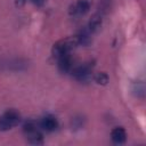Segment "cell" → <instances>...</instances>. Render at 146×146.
Masks as SVG:
<instances>
[{
	"label": "cell",
	"mask_w": 146,
	"mask_h": 146,
	"mask_svg": "<svg viewBox=\"0 0 146 146\" xmlns=\"http://www.w3.org/2000/svg\"><path fill=\"white\" fill-rule=\"evenodd\" d=\"M90 9V0H78L72 7L71 13L73 15H84Z\"/></svg>",
	"instance_id": "6"
},
{
	"label": "cell",
	"mask_w": 146,
	"mask_h": 146,
	"mask_svg": "<svg viewBox=\"0 0 146 146\" xmlns=\"http://www.w3.org/2000/svg\"><path fill=\"white\" fill-rule=\"evenodd\" d=\"M57 59H58V68H59L60 72L67 73V72L72 71V66H73L72 64H73V62H72V57H71L70 54L63 55V56L58 57Z\"/></svg>",
	"instance_id": "7"
},
{
	"label": "cell",
	"mask_w": 146,
	"mask_h": 146,
	"mask_svg": "<svg viewBox=\"0 0 146 146\" xmlns=\"http://www.w3.org/2000/svg\"><path fill=\"white\" fill-rule=\"evenodd\" d=\"M40 127H41V129H43L48 132H51V131H55L58 128V121L52 115H46L41 119Z\"/></svg>",
	"instance_id": "5"
},
{
	"label": "cell",
	"mask_w": 146,
	"mask_h": 146,
	"mask_svg": "<svg viewBox=\"0 0 146 146\" xmlns=\"http://www.w3.org/2000/svg\"><path fill=\"white\" fill-rule=\"evenodd\" d=\"M100 25H102V14H100V13H97V14H95V15L92 16V18L90 19L89 25H88V30H89L91 33H94V32H96V31L100 27Z\"/></svg>",
	"instance_id": "9"
},
{
	"label": "cell",
	"mask_w": 146,
	"mask_h": 146,
	"mask_svg": "<svg viewBox=\"0 0 146 146\" xmlns=\"http://www.w3.org/2000/svg\"><path fill=\"white\" fill-rule=\"evenodd\" d=\"M94 80L98 84H106L108 82V76L106 73H96L94 76Z\"/></svg>",
	"instance_id": "10"
},
{
	"label": "cell",
	"mask_w": 146,
	"mask_h": 146,
	"mask_svg": "<svg viewBox=\"0 0 146 146\" xmlns=\"http://www.w3.org/2000/svg\"><path fill=\"white\" fill-rule=\"evenodd\" d=\"M111 137H112V140L116 144H123L127 139V133H125V130L121 127H116L112 130L111 132Z\"/></svg>",
	"instance_id": "8"
},
{
	"label": "cell",
	"mask_w": 146,
	"mask_h": 146,
	"mask_svg": "<svg viewBox=\"0 0 146 146\" xmlns=\"http://www.w3.org/2000/svg\"><path fill=\"white\" fill-rule=\"evenodd\" d=\"M23 131H24V135L26 136L27 140L31 144L39 145V144H42L43 143L42 133H41L40 129L38 128L36 123L34 121H32V120L26 121L24 123V125H23Z\"/></svg>",
	"instance_id": "2"
},
{
	"label": "cell",
	"mask_w": 146,
	"mask_h": 146,
	"mask_svg": "<svg viewBox=\"0 0 146 146\" xmlns=\"http://www.w3.org/2000/svg\"><path fill=\"white\" fill-rule=\"evenodd\" d=\"M25 1H30V2H32L34 5H36V6H42L46 0H16L17 5H23Z\"/></svg>",
	"instance_id": "11"
},
{
	"label": "cell",
	"mask_w": 146,
	"mask_h": 146,
	"mask_svg": "<svg viewBox=\"0 0 146 146\" xmlns=\"http://www.w3.org/2000/svg\"><path fill=\"white\" fill-rule=\"evenodd\" d=\"M92 68H94V63L92 62H87V63H83V64L76 66L75 68H73L72 74L76 80L84 81L90 76V74L92 72Z\"/></svg>",
	"instance_id": "4"
},
{
	"label": "cell",
	"mask_w": 146,
	"mask_h": 146,
	"mask_svg": "<svg viewBox=\"0 0 146 146\" xmlns=\"http://www.w3.org/2000/svg\"><path fill=\"white\" fill-rule=\"evenodd\" d=\"M21 121V114L16 110H8L0 116V130L7 131L16 127Z\"/></svg>",
	"instance_id": "3"
},
{
	"label": "cell",
	"mask_w": 146,
	"mask_h": 146,
	"mask_svg": "<svg viewBox=\"0 0 146 146\" xmlns=\"http://www.w3.org/2000/svg\"><path fill=\"white\" fill-rule=\"evenodd\" d=\"M78 44H79V40H78L76 35L75 36H70V38H66V39H62L52 46V49H51L52 56L58 58L63 55L70 54L71 50L74 47H76Z\"/></svg>",
	"instance_id": "1"
}]
</instances>
